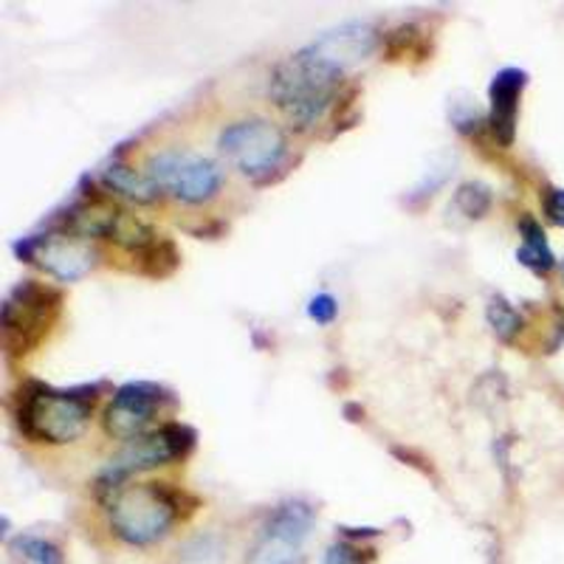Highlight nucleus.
I'll use <instances>...</instances> for the list:
<instances>
[{
    "label": "nucleus",
    "mask_w": 564,
    "mask_h": 564,
    "mask_svg": "<svg viewBox=\"0 0 564 564\" xmlns=\"http://www.w3.org/2000/svg\"><path fill=\"white\" fill-rule=\"evenodd\" d=\"M339 83V70L327 68L300 48L276 65L274 74H271L269 94L271 102L282 110V116L296 130H308L316 122H322V116L334 105Z\"/></svg>",
    "instance_id": "nucleus-1"
},
{
    "label": "nucleus",
    "mask_w": 564,
    "mask_h": 564,
    "mask_svg": "<svg viewBox=\"0 0 564 564\" xmlns=\"http://www.w3.org/2000/svg\"><path fill=\"white\" fill-rule=\"evenodd\" d=\"M178 520V500L164 482L122 486L110 497V531L128 545H153Z\"/></svg>",
    "instance_id": "nucleus-2"
},
{
    "label": "nucleus",
    "mask_w": 564,
    "mask_h": 564,
    "mask_svg": "<svg viewBox=\"0 0 564 564\" xmlns=\"http://www.w3.org/2000/svg\"><path fill=\"white\" fill-rule=\"evenodd\" d=\"M94 398L32 384L20 395V430L37 443H70L88 430Z\"/></svg>",
    "instance_id": "nucleus-3"
},
{
    "label": "nucleus",
    "mask_w": 564,
    "mask_h": 564,
    "mask_svg": "<svg viewBox=\"0 0 564 564\" xmlns=\"http://www.w3.org/2000/svg\"><path fill=\"white\" fill-rule=\"evenodd\" d=\"M144 173L159 193H170L184 204H206L224 186V167L195 150H159L148 159Z\"/></svg>",
    "instance_id": "nucleus-4"
},
{
    "label": "nucleus",
    "mask_w": 564,
    "mask_h": 564,
    "mask_svg": "<svg viewBox=\"0 0 564 564\" xmlns=\"http://www.w3.org/2000/svg\"><path fill=\"white\" fill-rule=\"evenodd\" d=\"M218 150L246 178H265L280 170L282 159L289 153V141L274 122L263 116H249L220 130Z\"/></svg>",
    "instance_id": "nucleus-5"
},
{
    "label": "nucleus",
    "mask_w": 564,
    "mask_h": 564,
    "mask_svg": "<svg viewBox=\"0 0 564 564\" xmlns=\"http://www.w3.org/2000/svg\"><path fill=\"white\" fill-rule=\"evenodd\" d=\"M193 443L195 432L181 426V423H167L161 430L135 437L105 466L102 477H99V488L102 491H119L122 482L139 475V471H148V468L175 460V457H184L186 452L193 449Z\"/></svg>",
    "instance_id": "nucleus-6"
},
{
    "label": "nucleus",
    "mask_w": 564,
    "mask_h": 564,
    "mask_svg": "<svg viewBox=\"0 0 564 564\" xmlns=\"http://www.w3.org/2000/svg\"><path fill=\"white\" fill-rule=\"evenodd\" d=\"M164 390L150 381H130L113 392L108 412H105V430L116 441H135L148 435L150 423L164 406Z\"/></svg>",
    "instance_id": "nucleus-7"
},
{
    "label": "nucleus",
    "mask_w": 564,
    "mask_h": 564,
    "mask_svg": "<svg viewBox=\"0 0 564 564\" xmlns=\"http://www.w3.org/2000/svg\"><path fill=\"white\" fill-rule=\"evenodd\" d=\"M59 305V294L52 289H43L34 280L20 282L18 289L7 296L3 305V327H7V341H20V347L32 345L43 336L48 322L54 319Z\"/></svg>",
    "instance_id": "nucleus-8"
},
{
    "label": "nucleus",
    "mask_w": 564,
    "mask_h": 564,
    "mask_svg": "<svg viewBox=\"0 0 564 564\" xmlns=\"http://www.w3.org/2000/svg\"><path fill=\"white\" fill-rule=\"evenodd\" d=\"M20 254L37 263L40 269L48 271L52 276L63 282L83 280L94 263H97V251L90 243L77 235H45V238H32L23 246H18Z\"/></svg>",
    "instance_id": "nucleus-9"
},
{
    "label": "nucleus",
    "mask_w": 564,
    "mask_h": 564,
    "mask_svg": "<svg viewBox=\"0 0 564 564\" xmlns=\"http://www.w3.org/2000/svg\"><path fill=\"white\" fill-rule=\"evenodd\" d=\"M376 45H379V32H376L372 23H367V20H347L341 26L311 40L302 52L319 59L327 68L345 74L352 65H359L367 57H372Z\"/></svg>",
    "instance_id": "nucleus-10"
},
{
    "label": "nucleus",
    "mask_w": 564,
    "mask_h": 564,
    "mask_svg": "<svg viewBox=\"0 0 564 564\" xmlns=\"http://www.w3.org/2000/svg\"><path fill=\"white\" fill-rule=\"evenodd\" d=\"M528 85V74L522 68H502L491 79V130L494 139L500 141L502 148H511L513 135H517V113H520L522 88Z\"/></svg>",
    "instance_id": "nucleus-11"
},
{
    "label": "nucleus",
    "mask_w": 564,
    "mask_h": 564,
    "mask_svg": "<svg viewBox=\"0 0 564 564\" xmlns=\"http://www.w3.org/2000/svg\"><path fill=\"white\" fill-rule=\"evenodd\" d=\"M311 528H314V508H311L308 502L291 500L282 502V506L271 513L263 536L276 539L282 545L302 547V542L311 536Z\"/></svg>",
    "instance_id": "nucleus-12"
},
{
    "label": "nucleus",
    "mask_w": 564,
    "mask_h": 564,
    "mask_svg": "<svg viewBox=\"0 0 564 564\" xmlns=\"http://www.w3.org/2000/svg\"><path fill=\"white\" fill-rule=\"evenodd\" d=\"M102 181L108 189L128 195V198L139 200V204H150V200H155L161 195L144 170H135L130 164H122V161H113L110 167H105Z\"/></svg>",
    "instance_id": "nucleus-13"
},
{
    "label": "nucleus",
    "mask_w": 564,
    "mask_h": 564,
    "mask_svg": "<svg viewBox=\"0 0 564 564\" xmlns=\"http://www.w3.org/2000/svg\"><path fill=\"white\" fill-rule=\"evenodd\" d=\"M520 231H522V246L517 249V260L533 271H551L553 265H556V257H553L551 246H547L542 226H539L531 215H522Z\"/></svg>",
    "instance_id": "nucleus-14"
},
{
    "label": "nucleus",
    "mask_w": 564,
    "mask_h": 564,
    "mask_svg": "<svg viewBox=\"0 0 564 564\" xmlns=\"http://www.w3.org/2000/svg\"><path fill=\"white\" fill-rule=\"evenodd\" d=\"M12 556L20 564H63V553L57 545H52L48 539H40L26 533L12 542Z\"/></svg>",
    "instance_id": "nucleus-15"
},
{
    "label": "nucleus",
    "mask_w": 564,
    "mask_h": 564,
    "mask_svg": "<svg viewBox=\"0 0 564 564\" xmlns=\"http://www.w3.org/2000/svg\"><path fill=\"white\" fill-rule=\"evenodd\" d=\"M486 316H488V325H491V330L497 334V339L511 341L513 336L520 334L522 316L517 314V311H513V305H508L502 296H491V300H488Z\"/></svg>",
    "instance_id": "nucleus-16"
},
{
    "label": "nucleus",
    "mask_w": 564,
    "mask_h": 564,
    "mask_svg": "<svg viewBox=\"0 0 564 564\" xmlns=\"http://www.w3.org/2000/svg\"><path fill=\"white\" fill-rule=\"evenodd\" d=\"M455 206L466 215V218L477 220L482 218L488 209H491V189L486 184H477V181H468L457 189Z\"/></svg>",
    "instance_id": "nucleus-17"
},
{
    "label": "nucleus",
    "mask_w": 564,
    "mask_h": 564,
    "mask_svg": "<svg viewBox=\"0 0 564 564\" xmlns=\"http://www.w3.org/2000/svg\"><path fill=\"white\" fill-rule=\"evenodd\" d=\"M336 311H339V305H336V300L330 294H316L314 300H311V305H308V316L314 322H319V325L334 322Z\"/></svg>",
    "instance_id": "nucleus-18"
},
{
    "label": "nucleus",
    "mask_w": 564,
    "mask_h": 564,
    "mask_svg": "<svg viewBox=\"0 0 564 564\" xmlns=\"http://www.w3.org/2000/svg\"><path fill=\"white\" fill-rule=\"evenodd\" d=\"M322 564H367L365 556H361L359 547L345 545V542H336V545L327 547Z\"/></svg>",
    "instance_id": "nucleus-19"
},
{
    "label": "nucleus",
    "mask_w": 564,
    "mask_h": 564,
    "mask_svg": "<svg viewBox=\"0 0 564 564\" xmlns=\"http://www.w3.org/2000/svg\"><path fill=\"white\" fill-rule=\"evenodd\" d=\"M545 204V215L553 226H562L564 229V189L562 186H551L542 198Z\"/></svg>",
    "instance_id": "nucleus-20"
}]
</instances>
